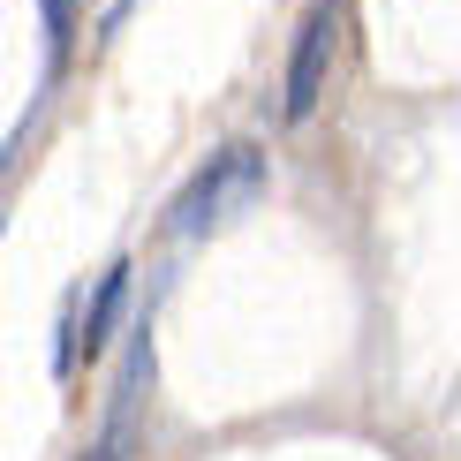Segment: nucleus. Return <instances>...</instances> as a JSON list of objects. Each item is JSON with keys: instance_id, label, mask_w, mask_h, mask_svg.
<instances>
[{"instance_id": "obj_3", "label": "nucleus", "mask_w": 461, "mask_h": 461, "mask_svg": "<svg viewBox=\"0 0 461 461\" xmlns=\"http://www.w3.org/2000/svg\"><path fill=\"white\" fill-rule=\"evenodd\" d=\"M122 295H129V265H106V273H99V287H91V303H84V325H76L84 356H99L106 340H113V318H122Z\"/></svg>"}, {"instance_id": "obj_5", "label": "nucleus", "mask_w": 461, "mask_h": 461, "mask_svg": "<svg viewBox=\"0 0 461 461\" xmlns=\"http://www.w3.org/2000/svg\"><path fill=\"white\" fill-rule=\"evenodd\" d=\"M84 461H129V454H122V447H106V438H99V447H91Z\"/></svg>"}, {"instance_id": "obj_2", "label": "nucleus", "mask_w": 461, "mask_h": 461, "mask_svg": "<svg viewBox=\"0 0 461 461\" xmlns=\"http://www.w3.org/2000/svg\"><path fill=\"white\" fill-rule=\"evenodd\" d=\"M340 53V0H318L295 31V53H287V91H280V122H311L325 99V76H333Z\"/></svg>"}, {"instance_id": "obj_1", "label": "nucleus", "mask_w": 461, "mask_h": 461, "mask_svg": "<svg viewBox=\"0 0 461 461\" xmlns=\"http://www.w3.org/2000/svg\"><path fill=\"white\" fill-rule=\"evenodd\" d=\"M273 189V167H265V151L258 144H220L212 159L197 167V175L182 182V197H175V235L182 242H197V235H220V227H235L242 212H258V197Z\"/></svg>"}, {"instance_id": "obj_4", "label": "nucleus", "mask_w": 461, "mask_h": 461, "mask_svg": "<svg viewBox=\"0 0 461 461\" xmlns=\"http://www.w3.org/2000/svg\"><path fill=\"white\" fill-rule=\"evenodd\" d=\"M76 15H84V0H38V23H46V84L68 68V46H76Z\"/></svg>"}]
</instances>
